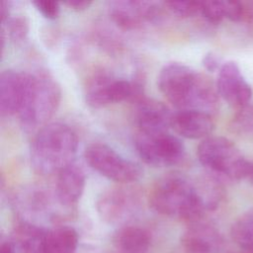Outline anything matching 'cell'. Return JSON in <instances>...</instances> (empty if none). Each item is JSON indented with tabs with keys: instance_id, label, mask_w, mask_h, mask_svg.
Instances as JSON below:
<instances>
[{
	"instance_id": "5",
	"label": "cell",
	"mask_w": 253,
	"mask_h": 253,
	"mask_svg": "<svg viewBox=\"0 0 253 253\" xmlns=\"http://www.w3.org/2000/svg\"><path fill=\"white\" fill-rule=\"evenodd\" d=\"M197 154L208 173L221 181H237L248 177L251 162L226 137L209 136L203 139Z\"/></svg>"
},
{
	"instance_id": "10",
	"label": "cell",
	"mask_w": 253,
	"mask_h": 253,
	"mask_svg": "<svg viewBox=\"0 0 253 253\" xmlns=\"http://www.w3.org/2000/svg\"><path fill=\"white\" fill-rule=\"evenodd\" d=\"M162 8L160 3L152 1H113L109 3L108 12L115 25L132 31L141 28L145 22L158 21Z\"/></svg>"
},
{
	"instance_id": "11",
	"label": "cell",
	"mask_w": 253,
	"mask_h": 253,
	"mask_svg": "<svg viewBox=\"0 0 253 253\" xmlns=\"http://www.w3.org/2000/svg\"><path fill=\"white\" fill-rule=\"evenodd\" d=\"M216 90L218 96L237 110L249 105L252 98V89L234 61L222 63L217 74Z\"/></svg>"
},
{
	"instance_id": "30",
	"label": "cell",
	"mask_w": 253,
	"mask_h": 253,
	"mask_svg": "<svg viewBox=\"0 0 253 253\" xmlns=\"http://www.w3.org/2000/svg\"><path fill=\"white\" fill-rule=\"evenodd\" d=\"M0 253H17L15 246L11 240L2 241L0 245Z\"/></svg>"
},
{
	"instance_id": "31",
	"label": "cell",
	"mask_w": 253,
	"mask_h": 253,
	"mask_svg": "<svg viewBox=\"0 0 253 253\" xmlns=\"http://www.w3.org/2000/svg\"><path fill=\"white\" fill-rule=\"evenodd\" d=\"M242 253H249V252H245V251H243V252H242Z\"/></svg>"
},
{
	"instance_id": "26",
	"label": "cell",
	"mask_w": 253,
	"mask_h": 253,
	"mask_svg": "<svg viewBox=\"0 0 253 253\" xmlns=\"http://www.w3.org/2000/svg\"><path fill=\"white\" fill-rule=\"evenodd\" d=\"M225 18L233 22H239L245 16V8L241 2L238 1H224Z\"/></svg>"
},
{
	"instance_id": "9",
	"label": "cell",
	"mask_w": 253,
	"mask_h": 253,
	"mask_svg": "<svg viewBox=\"0 0 253 253\" xmlns=\"http://www.w3.org/2000/svg\"><path fill=\"white\" fill-rule=\"evenodd\" d=\"M139 191L130 184H120L104 191L97 200L102 219L115 223L129 216L139 206Z\"/></svg>"
},
{
	"instance_id": "6",
	"label": "cell",
	"mask_w": 253,
	"mask_h": 253,
	"mask_svg": "<svg viewBox=\"0 0 253 253\" xmlns=\"http://www.w3.org/2000/svg\"><path fill=\"white\" fill-rule=\"evenodd\" d=\"M142 99L143 87L139 81L114 78L103 72L94 74L85 87V101L93 109L123 101L139 103Z\"/></svg>"
},
{
	"instance_id": "28",
	"label": "cell",
	"mask_w": 253,
	"mask_h": 253,
	"mask_svg": "<svg viewBox=\"0 0 253 253\" xmlns=\"http://www.w3.org/2000/svg\"><path fill=\"white\" fill-rule=\"evenodd\" d=\"M63 4L66 5L71 10L84 11L91 6L92 2L89 0H68V1H65Z\"/></svg>"
},
{
	"instance_id": "18",
	"label": "cell",
	"mask_w": 253,
	"mask_h": 253,
	"mask_svg": "<svg viewBox=\"0 0 253 253\" xmlns=\"http://www.w3.org/2000/svg\"><path fill=\"white\" fill-rule=\"evenodd\" d=\"M45 232V229L35 224L22 222L16 226L11 241L17 253H46Z\"/></svg>"
},
{
	"instance_id": "21",
	"label": "cell",
	"mask_w": 253,
	"mask_h": 253,
	"mask_svg": "<svg viewBox=\"0 0 253 253\" xmlns=\"http://www.w3.org/2000/svg\"><path fill=\"white\" fill-rule=\"evenodd\" d=\"M232 130L253 139V104L238 110L231 123Z\"/></svg>"
},
{
	"instance_id": "8",
	"label": "cell",
	"mask_w": 253,
	"mask_h": 253,
	"mask_svg": "<svg viewBox=\"0 0 253 253\" xmlns=\"http://www.w3.org/2000/svg\"><path fill=\"white\" fill-rule=\"evenodd\" d=\"M136 151L144 163L153 167L179 164L186 154L183 142L169 132H138L134 138Z\"/></svg>"
},
{
	"instance_id": "3",
	"label": "cell",
	"mask_w": 253,
	"mask_h": 253,
	"mask_svg": "<svg viewBox=\"0 0 253 253\" xmlns=\"http://www.w3.org/2000/svg\"><path fill=\"white\" fill-rule=\"evenodd\" d=\"M78 138L63 123H48L41 127L31 145V162L41 175L57 174L73 164Z\"/></svg>"
},
{
	"instance_id": "4",
	"label": "cell",
	"mask_w": 253,
	"mask_h": 253,
	"mask_svg": "<svg viewBox=\"0 0 253 253\" xmlns=\"http://www.w3.org/2000/svg\"><path fill=\"white\" fill-rule=\"evenodd\" d=\"M60 100V86L48 71L26 72L25 96L19 112L22 126L27 130L42 127L56 112Z\"/></svg>"
},
{
	"instance_id": "19",
	"label": "cell",
	"mask_w": 253,
	"mask_h": 253,
	"mask_svg": "<svg viewBox=\"0 0 253 253\" xmlns=\"http://www.w3.org/2000/svg\"><path fill=\"white\" fill-rule=\"evenodd\" d=\"M78 233L70 226L61 225L46 230L44 246L46 253H75L78 247Z\"/></svg>"
},
{
	"instance_id": "1",
	"label": "cell",
	"mask_w": 253,
	"mask_h": 253,
	"mask_svg": "<svg viewBox=\"0 0 253 253\" xmlns=\"http://www.w3.org/2000/svg\"><path fill=\"white\" fill-rule=\"evenodd\" d=\"M160 92L180 110L200 111L211 115L218 108V93L205 75L181 62L165 64L159 72Z\"/></svg>"
},
{
	"instance_id": "23",
	"label": "cell",
	"mask_w": 253,
	"mask_h": 253,
	"mask_svg": "<svg viewBox=\"0 0 253 253\" xmlns=\"http://www.w3.org/2000/svg\"><path fill=\"white\" fill-rule=\"evenodd\" d=\"M5 24H7L9 37L14 42L19 43L27 39L30 27L25 16L17 15L15 17H10Z\"/></svg>"
},
{
	"instance_id": "2",
	"label": "cell",
	"mask_w": 253,
	"mask_h": 253,
	"mask_svg": "<svg viewBox=\"0 0 253 253\" xmlns=\"http://www.w3.org/2000/svg\"><path fill=\"white\" fill-rule=\"evenodd\" d=\"M148 203L159 214L198 222L207 212L195 182L180 174H169L152 186Z\"/></svg>"
},
{
	"instance_id": "20",
	"label": "cell",
	"mask_w": 253,
	"mask_h": 253,
	"mask_svg": "<svg viewBox=\"0 0 253 253\" xmlns=\"http://www.w3.org/2000/svg\"><path fill=\"white\" fill-rule=\"evenodd\" d=\"M230 235L243 251L253 253V208L243 212L233 222Z\"/></svg>"
},
{
	"instance_id": "15",
	"label": "cell",
	"mask_w": 253,
	"mask_h": 253,
	"mask_svg": "<svg viewBox=\"0 0 253 253\" xmlns=\"http://www.w3.org/2000/svg\"><path fill=\"white\" fill-rule=\"evenodd\" d=\"M211 115L193 110H180L173 114L171 127L181 136L191 139L207 138L213 129Z\"/></svg>"
},
{
	"instance_id": "17",
	"label": "cell",
	"mask_w": 253,
	"mask_h": 253,
	"mask_svg": "<svg viewBox=\"0 0 253 253\" xmlns=\"http://www.w3.org/2000/svg\"><path fill=\"white\" fill-rule=\"evenodd\" d=\"M150 241L149 232L135 225H126L119 228L112 238L114 253H146Z\"/></svg>"
},
{
	"instance_id": "16",
	"label": "cell",
	"mask_w": 253,
	"mask_h": 253,
	"mask_svg": "<svg viewBox=\"0 0 253 253\" xmlns=\"http://www.w3.org/2000/svg\"><path fill=\"white\" fill-rule=\"evenodd\" d=\"M85 188L83 170L71 164L56 174L54 195L62 207H73L81 198Z\"/></svg>"
},
{
	"instance_id": "27",
	"label": "cell",
	"mask_w": 253,
	"mask_h": 253,
	"mask_svg": "<svg viewBox=\"0 0 253 253\" xmlns=\"http://www.w3.org/2000/svg\"><path fill=\"white\" fill-rule=\"evenodd\" d=\"M202 64L205 67V69H207L210 72H214L216 70L219 71L222 65L220 57L213 52L206 53L202 59Z\"/></svg>"
},
{
	"instance_id": "25",
	"label": "cell",
	"mask_w": 253,
	"mask_h": 253,
	"mask_svg": "<svg viewBox=\"0 0 253 253\" xmlns=\"http://www.w3.org/2000/svg\"><path fill=\"white\" fill-rule=\"evenodd\" d=\"M36 9L46 19L54 20L59 16V3L52 0H35L32 2Z\"/></svg>"
},
{
	"instance_id": "7",
	"label": "cell",
	"mask_w": 253,
	"mask_h": 253,
	"mask_svg": "<svg viewBox=\"0 0 253 253\" xmlns=\"http://www.w3.org/2000/svg\"><path fill=\"white\" fill-rule=\"evenodd\" d=\"M84 157L92 169L119 184H130L142 175V170L136 163L125 158L111 146L102 142L88 145Z\"/></svg>"
},
{
	"instance_id": "22",
	"label": "cell",
	"mask_w": 253,
	"mask_h": 253,
	"mask_svg": "<svg viewBox=\"0 0 253 253\" xmlns=\"http://www.w3.org/2000/svg\"><path fill=\"white\" fill-rule=\"evenodd\" d=\"M202 1H167L164 7L170 13L180 18H190L201 13Z\"/></svg>"
},
{
	"instance_id": "14",
	"label": "cell",
	"mask_w": 253,
	"mask_h": 253,
	"mask_svg": "<svg viewBox=\"0 0 253 253\" xmlns=\"http://www.w3.org/2000/svg\"><path fill=\"white\" fill-rule=\"evenodd\" d=\"M26 88V72L7 69L0 75V112L2 116L19 114Z\"/></svg>"
},
{
	"instance_id": "24",
	"label": "cell",
	"mask_w": 253,
	"mask_h": 253,
	"mask_svg": "<svg viewBox=\"0 0 253 253\" xmlns=\"http://www.w3.org/2000/svg\"><path fill=\"white\" fill-rule=\"evenodd\" d=\"M211 24H217L225 18L224 1L208 0L201 2V13Z\"/></svg>"
},
{
	"instance_id": "12",
	"label": "cell",
	"mask_w": 253,
	"mask_h": 253,
	"mask_svg": "<svg viewBox=\"0 0 253 253\" xmlns=\"http://www.w3.org/2000/svg\"><path fill=\"white\" fill-rule=\"evenodd\" d=\"M186 253H219L223 247V238L213 226L194 222L181 237Z\"/></svg>"
},
{
	"instance_id": "13",
	"label": "cell",
	"mask_w": 253,
	"mask_h": 253,
	"mask_svg": "<svg viewBox=\"0 0 253 253\" xmlns=\"http://www.w3.org/2000/svg\"><path fill=\"white\" fill-rule=\"evenodd\" d=\"M172 118L173 114L163 103L145 98L138 103L135 114L138 132L143 133L168 132Z\"/></svg>"
},
{
	"instance_id": "29",
	"label": "cell",
	"mask_w": 253,
	"mask_h": 253,
	"mask_svg": "<svg viewBox=\"0 0 253 253\" xmlns=\"http://www.w3.org/2000/svg\"><path fill=\"white\" fill-rule=\"evenodd\" d=\"M0 17L1 22L5 24L8 19L10 18V5L7 1H1L0 2Z\"/></svg>"
}]
</instances>
